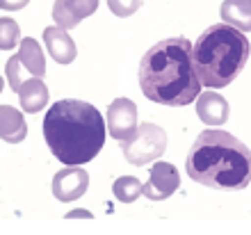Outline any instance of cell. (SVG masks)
I'll list each match as a JSON object with an SVG mask.
<instances>
[{"label":"cell","instance_id":"1","mask_svg":"<svg viewBox=\"0 0 251 235\" xmlns=\"http://www.w3.org/2000/svg\"><path fill=\"white\" fill-rule=\"evenodd\" d=\"M139 87L149 101L180 107L197 101L201 80L194 69L192 41L185 37L162 39L144 52L139 62Z\"/></svg>","mask_w":251,"mask_h":235},{"label":"cell","instance_id":"2","mask_svg":"<svg viewBox=\"0 0 251 235\" xmlns=\"http://www.w3.org/2000/svg\"><path fill=\"white\" fill-rule=\"evenodd\" d=\"M105 119L92 103L78 98H62L46 112L44 139L62 164L80 167L105 146Z\"/></svg>","mask_w":251,"mask_h":235},{"label":"cell","instance_id":"3","mask_svg":"<svg viewBox=\"0 0 251 235\" xmlns=\"http://www.w3.org/2000/svg\"><path fill=\"white\" fill-rule=\"evenodd\" d=\"M187 176L215 189H245L251 183V149L226 131H203L185 157Z\"/></svg>","mask_w":251,"mask_h":235},{"label":"cell","instance_id":"4","mask_svg":"<svg viewBox=\"0 0 251 235\" xmlns=\"http://www.w3.org/2000/svg\"><path fill=\"white\" fill-rule=\"evenodd\" d=\"M192 52L201 85L208 89H222L231 85L247 66L251 44L242 30L228 23H215L201 32Z\"/></svg>","mask_w":251,"mask_h":235},{"label":"cell","instance_id":"5","mask_svg":"<svg viewBox=\"0 0 251 235\" xmlns=\"http://www.w3.org/2000/svg\"><path fill=\"white\" fill-rule=\"evenodd\" d=\"M121 151L126 162L132 167H146L167 151V132L155 124H142L130 137L121 142Z\"/></svg>","mask_w":251,"mask_h":235},{"label":"cell","instance_id":"6","mask_svg":"<svg viewBox=\"0 0 251 235\" xmlns=\"http://www.w3.org/2000/svg\"><path fill=\"white\" fill-rule=\"evenodd\" d=\"M5 76L7 82L12 87V92L16 94L19 87L30 78H44L46 76V57H44V51L32 37H25L21 39V48L19 52L9 57L5 66Z\"/></svg>","mask_w":251,"mask_h":235},{"label":"cell","instance_id":"7","mask_svg":"<svg viewBox=\"0 0 251 235\" xmlns=\"http://www.w3.org/2000/svg\"><path fill=\"white\" fill-rule=\"evenodd\" d=\"M180 174L172 162H155L149 167V183L142 185V194L151 201H165L178 189Z\"/></svg>","mask_w":251,"mask_h":235},{"label":"cell","instance_id":"8","mask_svg":"<svg viewBox=\"0 0 251 235\" xmlns=\"http://www.w3.org/2000/svg\"><path fill=\"white\" fill-rule=\"evenodd\" d=\"M107 135L114 139H128L137 131V105L130 98H117L107 105Z\"/></svg>","mask_w":251,"mask_h":235},{"label":"cell","instance_id":"9","mask_svg":"<svg viewBox=\"0 0 251 235\" xmlns=\"http://www.w3.org/2000/svg\"><path fill=\"white\" fill-rule=\"evenodd\" d=\"M53 196L62 203L78 201L89 187V174L82 167H64L53 176Z\"/></svg>","mask_w":251,"mask_h":235},{"label":"cell","instance_id":"10","mask_svg":"<svg viewBox=\"0 0 251 235\" xmlns=\"http://www.w3.org/2000/svg\"><path fill=\"white\" fill-rule=\"evenodd\" d=\"M99 9V0H55L53 5V21L55 26L73 30L80 21L92 16Z\"/></svg>","mask_w":251,"mask_h":235},{"label":"cell","instance_id":"11","mask_svg":"<svg viewBox=\"0 0 251 235\" xmlns=\"http://www.w3.org/2000/svg\"><path fill=\"white\" fill-rule=\"evenodd\" d=\"M197 114L205 126H224L228 121L231 107L222 94L201 92L197 96Z\"/></svg>","mask_w":251,"mask_h":235},{"label":"cell","instance_id":"12","mask_svg":"<svg viewBox=\"0 0 251 235\" xmlns=\"http://www.w3.org/2000/svg\"><path fill=\"white\" fill-rule=\"evenodd\" d=\"M44 41H46V48L50 52V57L57 62V64H71L75 55H78V48H75V41L66 34L64 27L53 26L44 30Z\"/></svg>","mask_w":251,"mask_h":235},{"label":"cell","instance_id":"13","mask_svg":"<svg viewBox=\"0 0 251 235\" xmlns=\"http://www.w3.org/2000/svg\"><path fill=\"white\" fill-rule=\"evenodd\" d=\"M27 137V124L23 112L12 105H0V139L9 144H21Z\"/></svg>","mask_w":251,"mask_h":235},{"label":"cell","instance_id":"14","mask_svg":"<svg viewBox=\"0 0 251 235\" xmlns=\"http://www.w3.org/2000/svg\"><path fill=\"white\" fill-rule=\"evenodd\" d=\"M16 94H19L23 112H30V114H37V112H41L48 105V87L41 78L25 80Z\"/></svg>","mask_w":251,"mask_h":235},{"label":"cell","instance_id":"15","mask_svg":"<svg viewBox=\"0 0 251 235\" xmlns=\"http://www.w3.org/2000/svg\"><path fill=\"white\" fill-rule=\"evenodd\" d=\"M219 14H222V21L228 26L238 27L242 32L251 30V5H247L245 0H224Z\"/></svg>","mask_w":251,"mask_h":235},{"label":"cell","instance_id":"16","mask_svg":"<svg viewBox=\"0 0 251 235\" xmlns=\"http://www.w3.org/2000/svg\"><path fill=\"white\" fill-rule=\"evenodd\" d=\"M112 194L121 203H132L142 194V183L135 176H119L112 185Z\"/></svg>","mask_w":251,"mask_h":235},{"label":"cell","instance_id":"17","mask_svg":"<svg viewBox=\"0 0 251 235\" xmlns=\"http://www.w3.org/2000/svg\"><path fill=\"white\" fill-rule=\"evenodd\" d=\"M16 44H21V27L9 16L0 19V51H12Z\"/></svg>","mask_w":251,"mask_h":235},{"label":"cell","instance_id":"18","mask_svg":"<svg viewBox=\"0 0 251 235\" xmlns=\"http://www.w3.org/2000/svg\"><path fill=\"white\" fill-rule=\"evenodd\" d=\"M107 7L114 16L126 19V16H132L142 7V0H107Z\"/></svg>","mask_w":251,"mask_h":235},{"label":"cell","instance_id":"19","mask_svg":"<svg viewBox=\"0 0 251 235\" xmlns=\"http://www.w3.org/2000/svg\"><path fill=\"white\" fill-rule=\"evenodd\" d=\"M30 0H0V9H7V12H16V9H23Z\"/></svg>","mask_w":251,"mask_h":235},{"label":"cell","instance_id":"20","mask_svg":"<svg viewBox=\"0 0 251 235\" xmlns=\"http://www.w3.org/2000/svg\"><path fill=\"white\" fill-rule=\"evenodd\" d=\"M92 212L89 210H71V212H66V219H92Z\"/></svg>","mask_w":251,"mask_h":235},{"label":"cell","instance_id":"21","mask_svg":"<svg viewBox=\"0 0 251 235\" xmlns=\"http://www.w3.org/2000/svg\"><path fill=\"white\" fill-rule=\"evenodd\" d=\"M2 87H5V80H2V76H0V94H2Z\"/></svg>","mask_w":251,"mask_h":235},{"label":"cell","instance_id":"22","mask_svg":"<svg viewBox=\"0 0 251 235\" xmlns=\"http://www.w3.org/2000/svg\"><path fill=\"white\" fill-rule=\"evenodd\" d=\"M245 2H247V5H251V0H245Z\"/></svg>","mask_w":251,"mask_h":235},{"label":"cell","instance_id":"23","mask_svg":"<svg viewBox=\"0 0 251 235\" xmlns=\"http://www.w3.org/2000/svg\"><path fill=\"white\" fill-rule=\"evenodd\" d=\"M249 185H251V183H249Z\"/></svg>","mask_w":251,"mask_h":235}]
</instances>
